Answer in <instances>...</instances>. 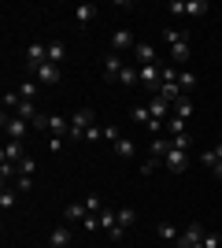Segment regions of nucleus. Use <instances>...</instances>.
Wrapping results in <instances>:
<instances>
[{
  "instance_id": "obj_39",
  "label": "nucleus",
  "mask_w": 222,
  "mask_h": 248,
  "mask_svg": "<svg viewBox=\"0 0 222 248\" xmlns=\"http://www.w3.org/2000/svg\"><path fill=\"white\" fill-rule=\"evenodd\" d=\"M156 167H159V159H145V163H141V174H152Z\"/></svg>"
},
{
  "instance_id": "obj_19",
  "label": "nucleus",
  "mask_w": 222,
  "mask_h": 248,
  "mask_svg": "<svg viewBox=\"0 0 222 248\" xmlns=\"http://www.w3.org/2000/svg\"><path fill=\"white\" fill-rule=\"evenodd\" d=\"M96 226H100V230H115L118 226V211H111V207L96 211Z\"/></svg>"
},
{
  "instance_id": "obj_30",
  "label": "nucleus",
  "mask_w": 222,
  "mask_h": 248,
  "mask_svg": "<svg viewBox=\"0 0 222 248\" xmlns=\"http://www.w3.org/2000/svg\"><path fill=\"white\" fill-rule=\"evenodd\" d=\"M167 134H170V137H178V134H185V123H181L178 115H170V119H167Z\"/></svg>"
},
{
  "instance_id": "obj_17",
  "label": "nucleus",
  "mask_w": 222,
  "mask_h": 248,
  "mask_svg": "<svg viewBox=\"0 0 222 248\" xmlns=\"http://www.w3.org/2000/svg\"><path fill=\"white\" fill-rule=\"evenodd\" d=\"M93 19H96V4H78V8H74V22H78V26H89Z\"/></svg>"
},
{
  "instance_id": "obj_24",
  "label": "nucleus",
  "mask_w": 222,
  "mask_h": 248,
  "mask_svg": "<svg viewBox=\"0 0 222 248\" xmlns=\"http://www.w3.org/2000/svg\"><path fill=\"white\" fill-rule=\"evenodd\" d=\"M178 85H181V93L189 96L192 89H196V74H192V71H181V74H178Z\"/></svg>"
},
{
  "instance_id": "obj_26",
  "label": "nucleus",
  "mask_w": 222,
  "mask_h": 248,
  "mask_svg": "<svg viewBox=\"0 0 222 248\" xmlns=\"http://www.w3.org/2000/svg\"><path fill=\"white\" fill-rule=\"evenodd\" d=\"M19 96L33 104V96H37V82H33V78H22V85H19Z\"/></svg>"
},
{
  "instance_id": "obj_8",
  "label": "nucleus",
  "mask_w": 222,
  "mask_h": 248,
  "mask_svg": "<svg viewBox=\"0 0 222 248\" xmlns=\"http://www.w3.org/2000/svg\"><path fill=\"white\" fill-rule=\"evenodd\" d=\"M163 167H167L170 174H181V170L189 167V152H181V148H170L167 159H163Z\"/></svg>"
},
{
  "instance_id": "obj_11",
  "label": "nucleus",
  "mask_w": 222,
  "mask_h": 248,
  "mask_svg": "<svg viewBox=\"0 0 222 248\" xmlns=\"http://www.w3.org/2000/svg\"><path fill=\"white\" fill-rule=\"evenodd\" d=\"M126 71V63H122V56H115V52H107V60H104V78L107 82H118V74Z\"/></svg>"
},
{
  "instance_id": "obj_41",
  "label": "nucleus",
  "mask_w": 222,
  "mask_h": 248,
  "mask_svg": "<svg viewBox=\"0 0 222 248\" xmlns=\"http://www.w3.org/2000/svg\"><path fill=\"white\" fill-rule=\"evenodd\" d=\"M174 248H185V245H181V241H178V245H174Z\"/></svg>"
},
{
  "instance_id": "obj_22",
  "label": "nucleus",
  "mask_w": 222,
  "mask_h": 248,
  "mask_svg": "<svg viewBox=\"0 0 222 248\" xmlns=\"http://www.w3.org/2000/svg\"><path fill=\"white\" fill-rule=\"evenodd\" d=\"M174 115H178L181 123H189V119H192V100H189V96H181V100L174 104Z\"/></svg>"
},
{
  "instance_id": "obj_33",
  "label": "nucleus",
  "mask_w": 222,
  "mask_h": 248,
  "mask_svg": "<svg viewBox=\"0 0 222 248\" xmlns=\"http://www.w3.org/2000/svg\"><path fill=\"white\" fill-rule=\"evenodd\" d=\"M107 237H111V245H122V237H126V226H115V230H107Z\"/></svg>"
},
{
  "instance_id": "obj_16",
  "label": "nucleus",
  "mask_w": 222,
  "mask_h": 248,
  "mask_svg": "<svg viewBox=\"0 0 222 248\" xmlns=\"http://www.w3.org/2000/svg\"><path fill=\"white\" fill-rule=\"evenodd\" d=\"M148 152H152V159H167V152H170V137H152V145H148Z\"/></svg>"
},
{
  "instance_id": "obj_7",
  "label": "nucleus",
  "mask_w": 222,
  "mask_h": 248,
  "mask_svg": "<svg viewBox=\"0 0 222 248\" xmlns=\"http://www.w3.org/2000/svg\"><path fill=\"white\" fill-rule=\"evenodd\" d=\"M26 78H33L37 85H56L59 82V67H56V63H44V67H37V71L26 74Z\"/></svg>"
},
{
  "instance_id": "obj_29",
  "label": "nucleus",
  "mask_w": 222,
  "mask_h": 248,
  "mask_svg": "<svg viewBox=\"0 0 222 248\" xmlns=\"http://www.w3.org/2000/svg\"><path fill=\"white\" fill-rule=\"evenodd\" d=\"M133 222H137V211H133V207H118V226H133Z\"/></svg>"
},
{
  "instance_id": "obj_32",
  "label": "nucleus",
  "mask_w": 222,
  "mask_h": 248,
  "mask_svg": "<svg viewBox=\"0 0 222 248\" xmlns=\"http://www.w3.org/2000/svg\"><path fill=\"white\" fill-rule=\"evenodd\" d=\"M19 174H26V178H33V167H37V159H19Z\"/></svg>"
},
{
  "instance_id": "obj_38",
  "label": "nucleus",
  "mask_w": 222,
  "mask_h": 248,
  "mask_svg": "<svg viewBox=\"0 0 222 248\" xmlns=\"http://www.w3.org/2000/svg\"><path fill=\"white\" fill-rule=\"evenodd\" d=\"M48 152H63V137H48Z\"/></svg>"
},
{
  "instance_id": "obj_40",
  "label": "nucleus",
  "mask_w": 222,
  "mask_h": 248,
  "mask_svg": "<svg viewBox=\"0 0 222 248\" xmlns=\"http://www.w3.org/2000/svg\"><path fill=\"white\" fill-rule=\"evenodd\" d=\"M215 178H219V182H222V163H219V167H215Z\"/></svg>"
},
{
  "instance_id": "obj_43",
  "label": "nucleus",
  "mask_w": 222,
  "mask_h": 248,
  "mask_svg": "<svg viewBox=\"0 0 222 248\" xmlns=\"http://www.w3.org/2000/svg\"><path fill=\"white\" fill-rule=\"evenodd\" d=\"M44 248H48V245H44Z\"/></svg>"
},
{
  "instance_id": "obj_3",
  "label": "nucleus",
  "mask_w": 222,
  "mask_h": 248,
  "mask_svg": "<svg viewBox=\"0 0 222 248\" xmlns=\"http://www.w3.org/2000/svg\"><path fill=\"white\" fill-rule=\"evenodd\" d=\"M141 74V85L148 89V96L159 93V85H163V63H148V67H137Z\"/></svg>"
},
{
  "instance_id": "obj_12",
  "label": "nucleus",
  "mask_w": 222,
  "mask_h": 248,
  "mask_svg": "<svg viewBox=\"0 0 222 248\" xmlns=\"http://www.w3.org/2000/svg\"><path fill=\"white\" fill-rule=\"evenodd\" d=\"M133 56H137V67L159 63V60H156V45H148V41H137V45H133Z\"/></svg>"
},
{
  "instance_id": "obj_36",
  "label": "nucleus",
  "mask_w": 222,
  "mask_h": 248,
  "mask_svg": "<svg viewBox=\"0 0 222 248\" xmlns=\"http://www.w3.org/2000/svg\"><path fill=\"white\" fill-rule=\"evenodd\" d=\"M33 130H48V115H44V111H37V119H33Z\"/></svg>"
},
{
  "instance_id": "obj_42",
  "label": "nucleus",
  "mask_w": 222,
  "mask_h": 248,
  "mask_svg": "<svg viewBox=\"0 0 222 248\" xmlns=\"http://www.w3.org/2000/svg\"><path fill=\"white\" fill-rule=\"evenodd\" d=\"M196 248H204V245H196Z\"/></svg>"
},
{
  "instance_id": "obj_27",
  "label": "nucleus",
  "mask_w": 222,
  "mask_h": 248,
  "mask_svg": "<svg viewBox=\"0 0 222 248\" xmlns=\"http://www.w3.org/2000/svg\"><path fill=\"white\" fill-rule=\"evenodd\" d=\"M63 56H67V48H63L59 41L48 45V63H56V67H59V63H63Z\"/></svg>"
},
{
  "instance_id": "obj_14",
  "label": "nucleus",
  "mask_w": 222,
  "mask_h": 248,
  "mask_svg": "<svg viewBox=\"0 0 222 248\" xmlns=\"http://www.w3.org/2000/svg\"><path fill=\"white\" fill-rule=\"evenodd\" d=\"M0 159H4V163H19V159H26L22 141H8V145H4V152H0Z\"/></svg>"
},
{
  "instance_id": "obj_2",
  "label": "nucleus",
  "mask_w": 222,
  "mask_h": 248,
  "mask_svg": "<svg viewBox=\"0 0 222 248\" xmlns=\"http://www.w3.org/2000/svg\"><path fill=\"white\" fill-rule=\"evenodd\" d=\"M96 126V115H93V108H78V111L71 115V141H85V134Z\"/></svg>"
},
{
  "instance_id": "obj_13",
  "label": "nucleus",
  "mask_w": 222,
  "mask_h": 248,
  "mask_svg": "<svg viewBox=\"0 0 222 248\" xmlns=\"http://www.w3.org/2000/svg\"><path fill=\"white\" fill-rule=\"evenodd\" d=\"M67 245H71V222H63L48 233V248H67Z\"/></svg>"
},
{
  "instance_id": "obj_21",
  "label": "nucleus",
  "mask_w": 222,
  "mask_h": 248,
  "mask_svg": "<svg viewBox=\"0 0 222 248\" xmlns=\"http://www.w3.org/2000/svg\"><path fill=\"white\" fill-rule=\"evenodd\" d=\"M115 152L122 155V159H133V155H137V145H133L130 137H118V141H115Z\"/></svg>"
},
{
  "instance_id": "obj_6",
  "label": "nucleus",
  "mask_w": 222,
  "mask_h": 248,
  "mask_svg": "<svg viewBox=\"0 0 222 248\" xmlns=\"http://www.w3.org/2000/svg\"><path fill=\"white\" fill-rule=\"evenodd\" d=\"M0 123H4L8 141H22V137H26V130H30V123H26V119H19V115H4Z\"/></svg>"
},
{
  "instance_id": "obj_25",
  "label": "nucleus",
  "mask_w": 222,
  "mask_h": 248,
  "mask_svg": "<svg viewBox=\"0 0 222 248\" xmlns=\"http://www.w3.org/2000/svg\"><path fill=\"white\" fill-rule=\"evenodd\" d=\"M15 200H19V189L4 186V193H0V207H4V211H11V207H15Z\"/></svg>"
},
{
  "instance_id": "obj_4",
  "label": "nucleus",
  "mask_w": 222,
  "mask_h": 248,
  "mask_svg": "<svg viewBox=\"0 0 222 248\" xmlns=\"http://www.w3.org/2000/svg\"><path fill=\"white\" fill-rule=\"evenodd\" d=\"M170 15H204V11H211L207 0H170L167 4Z\"/></svg>"
},
{
  "instance_id": "obj_31",
  "label": "nucleus",
  "mask_w": 222,
  "mask_h": 248,
  "mask_svg": "<svg viewBox=\"0 0 222 248\" xmlns=\"http://www.w3.org/2000/svg\"><path fill=\"white\" fill-rule=\"evenodd\" d=\"M189 145H192V137H189V134H178V137H170V148H181V152H189Z\"/></svg>"
},
{
  "instance_id": "obj_10",
  "label": "nucleus",
  "mask_w": 222,
  "mask_h": 248,
  "mask_svg": "<svg viewBox=\"0 0 222 248\" xmlns=\"http://www.w3.org/2000/svg\"><path fill=\"white\" fill-rule=\"evenodd\" d=\"M133 45H137V41H133V33H130V30H115V33H111V52H115V56L130 52Z\"/></svg>"
},
{
  "instance_id": "obj_5",
  "label": "nucleus",
  "mask_w": 222,
  "mask_h": 248,
  "mask_svg": "<svg viewBox=\"0 0 222 248\" xmlns=\"http://www.w3.org/2000/svg\"><path fill=\"white\" fill-rule=\"evenodd\" d=\"M44 63H48V45L33 41L30 48H26V74H33L37 67H44Z\"/></svg>"
},
{
  "instance_id": "obj_1",
  "label": "nucleus",
  "mask_w": 222,
  "mask_h": 248,
  "mask_svg": "<svg viewBox=\"0 0 222 248\" xmlns=\"http://www.w3.org/2000/svg\"><path fill=\"white\" fill-rule=\"evenodd\" d=\"M163 41L170 45V63L174 67H181V63L189 60V37L181 30H163Z\"/></svg>"
},
{
  "instance_id": "obj_18",
  "label": "nucleus",
  "mask_w": 222,
  "mask_h": 248,
  "mask_svg": "<svg viewBox=\"0 0 222 248\" xmlns=\"http://www.w3.org/2000/svg\"><path fill=\"white\" fill-rule=\"evenodd\" d=\"M63 218H67V222H85V218H89V207H85V200H82V204H67Z\"/></svg>"
},
{
  "instance_id": "obj_37",
  "label": "nucleus",
  "mask_w": 222,
  "mask_h": 248,
  "mask_svg": "<svg viewBox=\"0 0 222 248\" xmlns=\"http://www.w3.org/2000/svg\"><path fill=\"white\" fill-rule=\"evenodd\" d=\"M30 186H33V178H26V174H19V178H15V189H19V193H26Z\"/></svg>"
},
{
  "instance_id": "obj_23",
  "label": "nucleus",
  "mask_w": 222,
  "mask_h": 248,
  "mask_svg": "<svg viewBox=\"0 0 222 248\" xmlns=\"http://www.w3.org/2000/svg\"><path fill=\"white\" fill-rule=\"evenodd\" d=\"M118 82L126 85V89H133V85H141V74H137V67H126V71L118 74Z\"/></svg>"
},
{
  "instance_id": "obj_35",
  "label": "nucleus",
  "mask_w": 222,
  "mask_h": 248,
  "mask_svg": "<svg viewBox=\"0 0 222 248\" xmlns=\"http://www.w3.org/2000/svg\"><path fill=\"white\" fill-rule=\"evenodd\" d=\"M118 137H122V130H118V126H104V141H111V145H115Z\"/></svg>"
},
{
  "instance_id": "obj_20",
  "label": "nucleus",
  "mask_w": 222,
  "mask_h": 248,
  "mask_svg": "<svg viewBox=\"0 0 222 248\" xmlns=\"http://www.w3.org/2000/svg\"><path fill=\"white\" fill-rule=\"evenodd\" d=\"M159 241H167V245H178L181 241V233H178V226H174V222H159Z\"/></svg>"
},
{
  "instance_id": "obj_15",
  "label": "nucleus",
  "mask_w": 222,
  "mask_h": 248,
  "mask_svg": "<svg viewBox=\"0 0 222 248\" xmlns=\"http://www.w3.org/2000/svg\"><path fill=\"white\" fill-rule=\"evenodd\" d=\"M200 163L207 167V170H215V167L222 163V141H219L215 148H204V152H200Z\"/></svg>"
},
{
  "instance_id": "obj_9",
  "label": "nucleus",
  "mask_w": 222,
  "mask_h": 248,
  "mask_svg": "<svg viewBox=\"0 0 222 248\" xmlns=\"http://www.w3.org/2000/svg\"><path fill=\"white\" fill-rule=\"evenodd\" d=\"M204 233H207V230H204V222H189V226L181 230V245L185 248H196L204 241Z\"/></svg>"
},
{
  "instance_id": "obj_28",
  "label": "nucleus",
  "mask_w": 222,
  "mask_h": 248,
  "mask_svg": "<svg viewBox=\"0 0 222 248\" xmlns=\"http://www.w3.org/2000/svg\"><path fill=\"white\" fill-rule=\"evenodd\" d=\"M133 123H141V126H148V123H152V111H148V100L133 108Z\"/></svg>"
},
{
  "instance_id": "obj_34",
  "label": "nucleus",
  "mask_w": 222,
  "mask_h": 248,
  "mask_svg": "<svg viewBox=\"0 0 222 248\" xmlns=\"http://www.w3.org/2000/svg\"><path fill=\"white\" fill-rule=\"evenodd\" d=\"M200 245H204V248H222V237H219V233H204Z\"/></svg>"
}]
</instances>
